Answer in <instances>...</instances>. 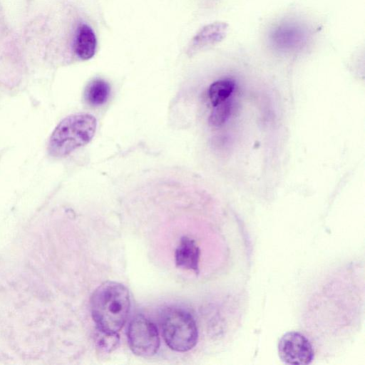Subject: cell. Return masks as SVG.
Returning <instances> with one entry per match:
<instances>
[{"mask_svg": "<svg viewBox=\"0 0 365 365\" xmlns=\"http://www.w3.org/2000/svg\"><path fill=\"white\" fill-rule=\"evenodd\" d=\"M130 307L128 290L115 282L101 284L91 298V313L98 329L118 333L126 322Z\"/></svg>", "mask_w": 365, "mask_h": 365, "instance_id": "1", "label": "cell"}, {"mask_svg": "<svg viewBox=\"0 0 365 365\" xmlns=\"http://www.w3.org/2000/svg\"><path fill=\"white\" fill-rule=\"evenodd\" d=\"M200 249L195 240L187 237L181 238L175 251V263L180 268L198 272Z\"/></svg>", "mask_w": 365, "mask_h": 365, "instance_id": "7", "label": "cell"}, {"mask_svg": "<svg viewBox=\"0 0 365 365\" xmlns=\"http://www.w3.org/2000/svg\"><path fill=\"white\" fill-rule=\"evenodd\" d=\"M162 329L166 344L176 351H187L197 343L198 333L195 319L182 309L169 308L164 312Z\"/></svg>", "mask_w": 365, "mask_h": 365, "instance_id": "3", "label": "cell"}, {"mask_svg": "<svg viewBox=\"0 0 365 365\" xmlns=\"http://www.w3.org/2000/svg\"><path fill=\"white\" fill-rule=\"evenodd\" d=\"M128 340L132 351L140 356H151L158 350L160 338L155 324L142 315L130 322Z\"/></svg>", "mask_w": 365, "mask_h": 365, "instance_id": "4", "label": "cell"}, {"mask_svg": "<svg viewBox=\"0 0 365 365\" xmlns=\"http://www.w3.org/2000/svg\"><path fill=\"white\" fill-rule=\"evenodd\" d=\"M96 118L78 113L63 118L54 128L49 138L48 151L56 158L65 157L88 143L96 130Z\"/></svg>", "mask_w": 365, "mask_h": 365, "instance_id": "2", "label": "cell"}, {"mask_svg": "<svg viewBox=\"0 0 365 365\" xmlns=\"http://www.w3.org/2000/svg\"><path fill=\"white\" fill-rule=\"evenodd\" d=\"M110 92V86L106 81L102 79H96L86 87L85 98L92 106H101L107 101Z\"/></svg>", "mask_w": 365, "mask_h": 365, "instance_id": "9", "label": "cell"}, {"mask_svg": "<svg viewBox=\"0 0 365 365\" xmlns=\"http://www.w3.org/2000/svg\"><path fill=\"white\" fill-rule=\"evenodd\" d=\"M234 88L235 83L230 79L218 80L212 83L208 90V95L213 106L228 99Z\"/></svg>", "mask_w": 365, "mask_h": 365, "instance_id": "10", "label": "cell"}, {"mask_svg": "<svg viewBox=\"0 0 365 365\" xmlns=\"http://www.w3.org/2000/svg\"><path fill=\"white\" fill-rule=\"evenodd\" d=\"M96 344L98 348L103 351L110 352L115 349L119 342L118 333L106 332L98 329Z\"/></svg>", "mask_w": 365, "mask_h": 365, "instance_id": "12", "label": "cell"}, {"mask_svg": "<svg viewBox=\"0 0 365 365\" xmlns=\"http://www.w3.org/2000/svg\"><path fill=\"white\" fill-rule=\"evenodd\" d=\"M214 107L210 115L209 122L213 126L218 127L222 125L230 115L232 103L230 100L227 99Z\"/></svg>", "mask_w": 365, "mask_h": 365, "instance_id": "11", "label": "cell"}, {"mask_svg": "<svg viewBox=\"0 0 365 365\" xmlns=\"http://www.w3.org/2000/svg\"><path fill=\"white\" fill-rule=\"evenodd\" d=\"M277 351L280 359L287 364L307 365L314 358V349L310 341L298 331L284 334L279 340Z\"/></svg>", "mask_w": 365, "mask_h": 365, "instance_id": "5", "label": "cell"}, {"mask_svg": "<svg viewBox=\"0 0 365 365\" xmlns=\"http://www.w3.org/2000/svg\"><path fill=\"white\" fill-rule=\"evenodd\" d=\"M228 25L224 22H215L203 27L192 38L188 53H195L220 42L226 36Z\"/></svg>", "mask_w": 365, "mask_h": 365, "instance_id": "6", "label": "cell"}, {"mask_svg": "<svg viewBox=\"0 0 365 365\" xmlns=\"http://www.w3.org/2000/svg\"><path fill=\"white\" fill-rule=\"evenodd\" d=\"M97 40L92 29L85 24H80L76 31L73 50L81 60L91 58L96 51Z\"/></svg>", "mask_w": 365, "mask_h": 365, "instance_id": "8", "label": "cell"}]
</instances>
